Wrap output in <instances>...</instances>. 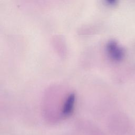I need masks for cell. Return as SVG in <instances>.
Listing matches in <instances>:
<instances>
[{
	"label": "cell",
	"instance_id": "2",
	"mask_svg": "<svg viewBox=\"0 0 135 135\" xmlns=\"http://www.w3.org/2000/svg\"><path fill=\"white\" fill-rule=\"evenodd\" d=\"M75 100V96L73 93H70L67 97L62 108V114L63 115L67 117L72 113L74 107Z\"/></svg>",
	"mask_w": 135,
	"mask_h": 135
},
{
	"label": "cell",
	"instance_id": "1",
	"mask_svg": "<svg viewBox=\"0 0 135 135\" xmlns=\"http://www.w3.org/2000/svg\"><path fill=\"white\" fill-rule=\"evenodd\" d=\"M107 50L110 57L115 61H119L123 58V49L114 41H110L107 43Z\"/></svg>",
	"mask_w": 135,
	"mask_h": 135
},
{
	"label": "cell",
	"instance_id": "3",
	"mask_svg": "<svg viewBox=\"0 0 135 135\" xmlns=\"http://www.w3.org/2000/svg\"><path fill=\"white\" fill-rule=\"evenodd\" d=\"M108 4H110V5H113V4H115V3H116V1H107Z\"/></svg>",
	"mask_w": 135,
	"mask_h": 135
}]
</instances>
